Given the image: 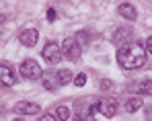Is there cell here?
I'll return each mask as SVG.
<instances>
[{
  "mask_svg": "<svg viewBox=\"0 0 152 121\" xmlns=\"http://www.w3.org/2000/svg\"><path fill=\"white\" fill-rule=\"evenodd\" d=\"M53 117H56V121H68L70 119V109L68 107H58Z\"/></svg>",
  "mask_w": 152,
  "mask_h": 121,
  "instance_id": "13",
  "label": "cell"
},
{
  "mask_svg": "<svg viewBox=\"0 0 152 121\" xmlns=\"http://www.w3.org/2000/svg\"><path fill=\"white\" fill-rule=\"evenodd\" d=\"M19 72H21V76H23V78H29V80H39V78L43 76L41 66H39L35 60H25V62L21 64Z\"/></svg>",
  "mask_w": 152,
  "mask_h": 121,
  "instance_id": "2",
  "label": "cell"
},
{
  "mask_svg": "<svg viewBox=\"0 0 152 121\" xmlns=\"http://www.w3.org/2000/svg\"><path fill=\"white\" fill-rule=\"evenodd\" d=\"M41 55H43V60H45L48 64H58V62L62 60V47H60L56 41H50V43H45Z\"/></svg>",
  "mask_w": 152,
  "mask_h": 121,
  "instance_id": "4",
  "label": "cell"
},
{
  "mask_svg": "<svg viewBox=\"0 0 152 121\" xmlns=\"http://www.w3.org/2000/svg\"><path fill=\"white\" fill-rule=\"evenodd\" d=\"M19 39H21V43H23V45L33 47V45H37L39 33H37L35 29H25V31H21V33H19Z\"/></svg>",
  "mask_w": 152,
  "mask_h": 121,
  "instance_id": "7",
  "label": "cell"
},
{
  "mask_svg": "<svg viewBox=\"0 0 152 121\" xmlns=\"http://www.w3.org/2000/svg\"><path fill=\"white\" fill-rule=\"evenodd\" d=\"M4 19H6V17H4V15H0V25L4 23Z\"/></svg>",
  "mask_w": 152,
  "mask_h": 121,
  "instance_id": "22",
  "label": "cell"
},
{
  "mask_svg": "<svg viewBox=\"0 0 152 121\" xmlns=\"http://www.w3.org/2000/svg\"><path fill=\"white\" fill-rule=\"evenodd\" d=\"M74 84L76 86H84V84H86V74H78L74 78Z\"/></svg>",
  "mask_w": 152,
  "mask_h": 121,
  "instance_id": "17",
  "label": "cell"
},
{
  "mask_svg": "<svg viewBox=\"0 0 152 121\" xmlns=\"http://www.w3.org/2000/svg\"><path fill=\"white\" fill-rule=\"evenodd\" d=\"M134 37V33H132V29H127V27H121V29H115V33H113V37H111V41L115 43V45H119V47H124L127 43H132L129 39Z\"/></svg>",
  "mask_w": 152,
  "mask_h": 121,
  "instance_id": "5",
  "label": "cell"
},
{
  "mask_svg": "<svg viewBox=\"0 0 152 121\" xmlns=\"http://www.w3.org/2000/svg\"><path fill=\"white\" fill-rule=\"evenodd\" d=\"M101 88H111V82H101Z\"/></svg>",
  "mask_w": 152,
  "mask_h": 121,
  "instance_id": "21",
  "label": "cell"
},
{
  "mask_svg": "<svg viewBox=\"0 0 152 121\" xmlns=\"http://www.w3.org/2000/svg\"><path fill=\"white\" fill-rule=\"evenodd\" d=\"M56 19H58V12H56V10H53V8H48V21H56Z\"/></svg>",
  "mask_w": 152,
  "mask_h": 121,
  "instance_id": "18",
  "label": "cell"
},
{
  "mask_svg": "<svg viewBox=\"0 0 152 121\" xmlns=\"http://www.w3.org/2000/svg\"><path fill=\"white\" fill-rule=\"evenodd\" d=\"M117 62L126 70L142 68L146 64V49L142 47L138 41L136 43H127L124 47H119V51H117Z\"/></svg>",
  "mask_w": 152,
  "mask_h": 121,
  "instance_id": "1",
  "label": "cell"
},
{
  "mask_svg": "<svg viewBox=\"0 0 152 121\" xmlns=\"http://www.w3.org/2000/svg\"><path fill=\"white\" fill-rule=\"evenodd\" d=\"M43 86H45L48 90H53V88L58 86V82H56L53 74H48V76H45V80H43Z\"/></svg>",
  "mask_w": 152,
  "mask_h": 121,
  "instance_id": "15",
  "label": "cell"
},
{
  "mask_svg": "<svg viewBox=\"0 0 152 121\" xmlns=\"http://www.w3.org/2000/svg\"><path fill=\"white\" fill-rule=\"evenodd\" d=\"M132 90L136 95H152V80H142V82H136L132 86Z\"/></svg>",
  "mask_w": 152,
  "mask_h": 121,
  "instance_id": "11",
  "label": "cell"
},
{
  "mask_svg": "<svg viewBox=\"0 0 152 121\" xmlns=\"http://www.w3.org/2000/svg\"><path fill=\"white\" fill-rule=\"evenodd\" d=\"M15 113H23V115H37L39 113V105L29 103V101H21L15 105Z\"/></svg>",
  "mask_w": 152,
  "mask_h": 121,
  "instance_id": "8",
  "label": "cell"
},
{
  "mask_svg": "<svg viewBox=\"0 0 152 121\" xmlns=\"http://www.w3.org/2000/svg\"><path fill=\"white\" fill-rule=\"evenodd\" d=\"M15 121H23V119H15Z\"/></svg>",
  "mask_w": 152,
  "mask_h": 121,
  "instance_id": "23",
  "label": "cell"
},
{
  "mask_svg": "<svg viewBox=\"0 0 152 121\" xmlns=\"http://www.w3.org/2000/svg\"><path fill=\"white\" fill-rule=\"evenodd\" d=\"M80 53H82V47L76 41V37H66L62 43V55H66L70 62H76L80 58Z\"/></svg>",
  "mask_w": 152,
  "mask_h": 121,
  "instance_id": "3",
  "label": "cell"
},
{
  "mask_svg": "<svg viewBox=\"0 0 152 121\" xmlns=\"http://www.w3.org/2000/svg\"><path fill=\"white\" fill-rule=\"evenodd\" d=\"M146 51H150V53H152V35L146 39Z\"/></svg>",
  "mask_w": 152,
  "mask_h": 121,
  "instance_id": "19",
  "label": "cell"
},
{
  "mask_svg": "<svg viewBox=\"0 0 152 121\" xmlns=\"http://www.w3.org/2000/svg\"><path fill=\"white\" fill-rule=\"evenodd\" d=\"M72 78H74V76H72V72H70V70H60V72L56 74V80H58V84H68Z\"/></svg>",
  "mask_w": 152,
  "mask_h": 121,
  "instance_id": "14",
  "label": "cell"
},
{
  "mask_svg": "<svg viewBox=\"0 0 152 121\" xmlns=\"http://www.w3.org/2000/svg\"><path fill=\"white\" fill-rule=\"evenodd\" d=\"M76 41L80 43V47H84V45L88 43V33H86V31H80V33L76 35Z\"/></svg>",
  "mask_w": 152,
  "mask_h": 121,
  "instance_id": "16",
  "label": "cell"
},
{
  "mask_svg": "<svg viewBox=\"0 0 152 121\" xmlns=\"http://www.w3.org/2000/svg\"><path fill=\"white\" fill-rule=\"evenodd\" d=\"M97 107H99V111H101L105 117H113V115L117 113V101H115V98H111V97L99 101V103H97Z\"/></svg>",
  "mask_w": 152,
  "mask_h": 121,
  "instance_id": "6",
  "label": "cell"
},
{
  "mask_svg": "<svg viewBox=\"0 0 152 121\" xmlns=\"http://www.w3.org/2000/svg\"><path fill=\"white\" fill-rule=\"evenodd\" d=\"M119 15L124 17V19H127V21H136L138 19V10H136V6L134 4H129V2H124V4H119Z\"/></svg>",
  "mask_w": 152,
  "mask_h": 121,
  "instance_id": "10",
  "label": "cell"
},
{
  "mask_svg": "<svg viewBox=\"0 0 152 121\" xmlns=\"http://www.w3.org/2000/svg\"><path fill=\"white\" fill-rule=\"evenodd\" d=\"M138 109H142V98H140V97H132L126 103V111H127V113H136Z\"/></svg>",
  "mask_w": 152,
  "mask_h": 121,
  "instance_id": "12",
  "label": "cell"
},
{
  "mask_svg": "<svg viewBox=\"0 0 152 121\" xmlns=\"http://www.w3.org/2000/svg\"><path fill=\"white\" fill-rule=\"evenodd\" d=\"M39 121H56V117H53V115H43Z\"/></svg>",
  "mask_w": 152,
  "mask_h": 121,
  "instance_id": "20",
  "label": "cell"
},
{
  "mask_svg": "<svg viewBox=\"0 0 152 121\" xmlns=\"http://www.w3.org/2000/svg\"><path fill=\"white\" fill-rule=\"evenodd\" d=\"M12 84H15L12 68L6 64H0V86H12Z\"/></svg>",
  "mask_w": 152,
  "mask_h": 121,
  "instance_id": "9",
  "label": "cell"
}]
</instances>
